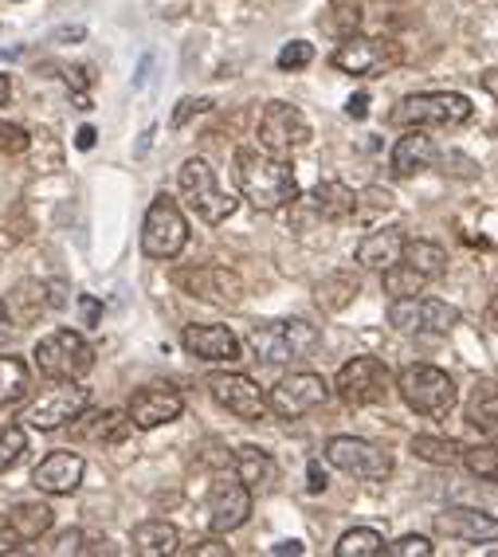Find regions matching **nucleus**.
<instances>
[{
  "instance_id": "f704fd0d",
  "label": "nucleus",
  "mask_w": 498,
  "mask_h": 557,
  "mask_svg": "<svg viewBox=\"0 0 498 557\" xmlns=\"http://www.w3.org/2000/svg\"><path fill=\"white\" fill-rule=\"evenodd\" d=\"M424 287H428V278L412 271L409 263L397 259L393 268H385V295H393V299H409V295H420Z\"/></svg>"
},
{
  "instance_id": "ea45409f",
  "label": "nucleus",
  "mask_w": 498,
  "mask_h": 557,
  "mask_svg": "<svg viewBox=\"0 0 498 557\" xmlns=\"http://www.w3.org/2000/svg\"><path fill=\"white\" fill-rule=\"evenodd\" d=\"M358 24H361V4H358V0H338V4H334V32L346 40V36H353V32H358Z\"/></svg>"
},
{
  "instance_id": "f8f14e48",
  "label": "nucleus",
  "mask_w": 498,
  "mask_h": 557,
  "mask_svg": "<svg viewBox=\"0 0 498 557\" xmlns=\"http://www.w3.org/2000/svg\"><path fill=\"white\" fill-rule=\"evenodd\" d=\"M400 44L393 40H377V36H346V40L334 48V55H329V63L338 71H346V75H361V79H369V75H381V71H389L400 63Z\"/></svg>"
},
{
  "instance_id": "de8ad7c7",
  "label": "nucleus",
  "mask_w": 498,
  "mask_h": 557,
  "mask_svg": "<svg viewBox=\"0 0 498 557\" xmlns=\"http://www.w3.org/2000/svg\"><path fill=\"white\" fill-rule=\"evenodd\" d=\"M478 87L487 90L490 99L498 102V67H490V71H483V75H478Z\"/></svg>"
},
{
  "instance_id": "864d4df0",
  "label": "nucleus",
  "mask_w": 498,
  "mask_h": 557,
  "mask_svg": "<svg viewBox=\"0 0 498 557\" xmlns=\"http://www.w3.org/2000/svg\"><path fill=\"white\" fill-rule=\"evenodd\" d=\"M271 554H302V542H279Z\"/></svg>"
},
{
  "instance_id": "1a4fd4ad",
  "label": "nucleus",
  "mask_w": 498,
  "mask_h": 557,
  "mask_svg": "<svg viewBox=\"0 0 498 557\" xmlns=\"http://www.w3.org/2000/svg\"><path fill=\"white\" fill-rule=\"evenodd\" d=\"M256 138H260V150L275 153V158H290V153L307 150L310 138H314V129H310L307 114H302L299 107L275 99V102L263 107L260 126H256Z\"/></svg>"
},
{
  "instance_id": "f3484780",
  "label": "nucleus",
  "mask_w": 498,
  "mask_h": 557,
  "mask_svg": "<svg viewBox=\"0 0 498 557\" xmlns=\"http://www.w3.org/2000/svg\"><path fill=\"white\" fill-rule=\"evenodd\" d=\"M209 393L220 408H228L239 420H263L267 417V393H263L248 373H212Z\"/></svg>"
},
{
  "instance_id": "f257e3e1",
  "label": "nucleus",
  "mask_w": 498,
  "mask_h": 557,
  "mask_svg": "<svg viewBox=\"0 0 498 557\" xmlns=\"http://www.w3.org/2000/svg\"><path fill=\"white\" fill-rule=\"evenodd\" d=\"M232 170H236V189L256 212H279L290 200H299V177L287 158H275L267 150H236Z\"/></svg>"
},
{
  "instance_id": "20e7f679",
  "label": "nucleus",
  "mask_w": 498,
  "mask_h": 557,
  "mask_svg": "<svg viewBox=\"0 0 498 557\" xmlns=\"http://www.w3.org/2000/svg\"><path fill=\"white\" fill-rule=\"evenodd\" d=\"M397 393L412 412L432 417V420L448 417L451 408L459 405L456 381L436 366H404L400 369V377H397Z\"/></svg>"
},
{
  "instance_id": "0eeeda50",
  "label": "nucleus",
  "mask_w": 498,
  "mask_h": 557,
  "mask_svg": "<svg viewBox=\"0 0 498 557\" xmlns=\"http://www.w3.org/2000/svg\"><path fill=\"white\" fill-rule=\"evenodd\" d=\"M177 185H180V197H185V205H189V209L197 212L204 224H224V220L239 209V200L228 197V193L216 185V173H212V165L204 158L185 161V165H180V173H177Z\"/></svg>"
},
{
  "instance_id": "e433bc0d",
  "label": "nucleus",
  "mask_w": 498,
  "mask_h": 557,
  "mask_svg": "<svg viewBox=\"0 0 498 557\" xmlns=\"http://www.w3.org/2000/svg\"><path fill=\"white\" fill-rule=\"evenodd\" d=\"M24 456H28V432H24V424L16 420V424H9V429L0 432V471L16 468Z\"/></svg>"
},
{
  "instance_id": "58836bf2",
  "label": "nucleus",
  "mask_w": 498,
  "mask_h": 557,
  "mask_svg": "<svg viewBox=\"0 0 498 557\" xmlns=\"http://www.w3.org/2000/svg\"><path fill=\"white\" fill-rule=\"evenodd\" d=\"M310 60H314V48H310L307 40H290L287 48L275 55V67H279V71H299V67H307Z\"/></svg>"
},
{
  "instance_id": "b1692460",
  "label": "nucleus",
  "mask_w": 498,
  "mask_h": 557,
  "mask_svg": "<svg viewBox=\"0 0 498 557\" xmlns=\"http://www.w3.org/2000/svg\"><path fill=\"white\" fill-rule=\"evenodd\" d=\"M432 161H436V146H432V138L420 126H409V134L397 138V146H393L389 170H393V177L409 181V177H416V173L432 170Z\"/></svg>"
},
{
  "instance_id": "c756f323",
  "label": "nucleus",
  "mask_w": 498,
  "mask_h": 557,
  "mask_svg": "<svg viewBox=\"0 0 498 557\" xmlns=\"http://www.w3.org/2000/svg\"><path fill=\"white\" fill-rule=\"evenodd\" d=\"M400 263H409L412 271H420L432 283V278H439L448 271V251L439 248V244H432V239H404Z\"/></svg>"
},
{
  "instance_id": "72a5a7b5",
  "label": "nucleus",
  "mask_w": 498,
  "mask_h": 557,
  "mask_svg": "<svg viewBox=\"0 0 498 557\" xmlns=\"http://www.w3.org/2000/svg\"><path fill=\"white\" fill-rule=\"evenodd\" d=\"M381 554H385V537L369 527L346 530L338 537V546H334V557H381Z\"/></svg>"
},
{
  "instance_id": "5fc2aeb1",
  "label": "nucleus",
  "mask_w": 498,
  "mask_h": 557,
  "mask_svg": "<svg viewBox=\"0 0 498 557\" xmlns=\"http://www.w3.org/2000/svg\"><path fill=\"white\" fill-rule=\"evenodd\" d=\"M87 32L83 28H63V32H55V40H83Z\"/></svg>"
},
{
  "instance_id": "bb28decb",
  "label": "nucleus",
  "mask_w": 498,
  "mask_h": 557,
  "mask_svg": "<svg viewBox=\"0 0 498 557\" xmlns=\"http://www.w3.org/2000/svg\"><path fill=\"white\" fill-rule=\"evenodd\" d=\"M232 468H236V479H239V483H244L248 491L267 487L271 479L279 475V468H275V459H271L263 448H256V444H244V448L232 451Z\"/></svg>"
},
{
  "instance_id": "603ef678",
  "label": "nucleus",
  "mask_w": 498,
  "mask_h": 557,
  "mask_svg": "<svg viewBox=\"0 0 498 557\" xmlns=\"http://www.w3.org/2000/svg\"><path fill=\"white\" fill-rule=\"evenodd\" d=\"M9 99H12V79L0 75V107H9Z\"/></svg>"
},
{
  "instance_id": "ddd939ff",
  "label": "nucleus",
  "mask_w": 498,
  "mask_h": 557,
  "mask_svg": "<svg viewBox=\"0 0 498 557\" xmlns=\"http://www.w3.org/2000/svg\"><path fill=\"white\" fill-rule=\"evenodd\" d=\"M173 283H177L185 295H192V299H200V302H212V307L232 310L244 302V278L228 268H216V263L173 271Z\"/></svg>"
},
{
  "instance_id": "39448f33",
  "label": "nucleus",
  "mask_w": 498,
  "mask_h": 557,
  "mask_svg": "<svg viewBox=\"0 0 498 557\" xmlns=\"http://www.w3.org/2000/svg\"><path fill=\"white\" fill-rule=\"evenodd\" d=\"M475 119V107H471L468 95L459 90H420L400 99V107L389 114L393 126H463V122Z\"/></svg>"
},
{
  "instance_id": "4468645a",
  "label": "nucleus",
  "mask_w": 498,
  "mask_h": 557,
  "mask_svg": "<svg viewBox=\"0 0 498 557\" xmlns=\"http://www.w3.org/2000/svg\"><path fill=\"white\" fill-rule=\"evenodd\" d=\"M329 397V385L319 377V373H287V377H279L275 385H271L267 393V408L275 412L279 420H299L307 417V412H314V408H322Z\"/></svg>"
},
{
  "instance_id": "dca6fc26",
  "label": "nucleus",
  "mask_w": 498,
  "mask_h": 557,
  "mask_svg": "<svg viewBox=\"0 0 498 557\" xmlns=\"http://www.w3.org/2000/svg\"><path fill=\"white\" fill-rule=\"evenodd\" d=\"M185 412V397L180 388H173L170 381H153V385L134 388L130 405H126V417H130L134 429H165L173 420H180Z\"/></svg>"
},
{
  "instance_id": "f03ea898",
  "label": "nucleus",
  "mask_w": 498,
  "mask_h": 557,
  "mask_svg": "<svg viewBox=\"0 0 498 557\" xmlns=\"http://www.w3.org/2000/svg\"><path fill=\"white\" fill-rule=\"evenodd\" d=\"M83 408H90V388L83 385V381H48V388H40V393L21 408L16 420H21L24 429L55 432V429H67Z\"/></svg>"
},
{
  "instance_id": "a878e982",
  "label": "nucleus",
  "mask_w": 498,
  "mask_h": 557,
  "mask_svg": "<svg viewBox=\"0 0 498 557\" xmlns=\"http://www.w3.org/2000/svg\"><path fill=\"white\" fill-rule=\"evenodd\" d=\"M134 554L141 557H170L180 549V534L173 522H161V518H150V522H138L130 534Z\"/></svg>"
},
{
  "instance_id": "79ce46f5",
  "label": "nucleus",
  "mask_w": 498,
  "mask_h": 557,
  "mask_svg": "<svg viewBox=\"0 0 498 557\" xmlns=\"http://www.w3.org/2000/svg\"><path fill=\"white\" fill-rule=\"evenodd\" d=\"M87 542L90 537L83 534V530H63V534L55 537V554H90Z\"/></svg>"
},
{
  "instance_id": "7ed1b4c3",
  "label": "nucleus",
  "mask_w": 498,
  "mask_h": 557,
  "mask_svg": "<svg viewBox=\"0 0 498 557\" xmlns=\"http://www.w3.org/2000/svg\"><path fill=\"white\" fill-rule=\"evenodd\" d=\"M32 361L48 381H83L95 369V349L79 330H51L36 342Z\"/></svg>"
},
{
  "instance_id": "473e14b6",
  "label": "nucleus",
  "mask_w": 498,
  "mask_h": 557,
  "mask_svg": "<svg viewBox=\"0 0 498 557\" xmlns=\"http://www.w3.org/2000/svg\"><path fill=\"white\" fill-rule=\"evenodd\" d=\"M409 451L416 459H424V463H432V468H451V463H459V444L456 440H444V436H412Z\"/></svg>"
},
{
  "instance_id": "9b49d317",
  "label": "nucleus",
  "mask_w": 498,
  "mask_h": 557,
  "mask_svg": "<svg viewBox=\"0 0 498 557\" xmlns=\"http://www.w3.org/2000/svg\"><path fill=\"white\" fill-rule=\"evenodd\" d=\"M326 463L353 479H365V483H385V479L393 475L389 451H381L377 444H369V440H361V436H329Z\"/></svg>"
},
{
  "instance_id": "a19ab883",
  "label": "nucleus",
  "mask_w": 498,
  "mask_h": 557,
  "mask_svg": "<svg viewBox=\"0 0 498 557\" xmlns=\"http://www.w3.org/2000/svg\"><path fill=\"white\" fill-rule=\"evenodd\" d=\"M393 557H432L436 554V546H432L428 537L424 534H404V537H397L393 546H385Z\"/></svg>"
},
{
  "instance_id": "7c9ffc66",
  "label": "nucleus",
  "mask_w": 498,
  "mask_h": 557,
  "mask_svg": "<svg viewBox=\"0 0 498 557\" xmlns=\"http://www.w3.org/2000/svg\"><path fill=\"white\" fill-rule=\"evenodd\" d=\"M32 388V369L24 358H12V354H0V405H16V400L28 397Z\"/></svg>"
},
{
  "instance_id": "2eb2a0df",
  "label": "nucleus",
  "mask_w": 498,
  "mask_h": 557,
  "mask_svg": "<svg viewBox=\"0 0 498 557\" xmlns=\"http://www.w3.org/2000/svg\"><path fill=\"white\" fill-rule=\"evenodd\" d=\"M389 326H397L400 334H448L459 326V310L439 299H393L389 302Z\"/></svg>"
},
{
  "instance_id": "cd10ccee",
  "label": "nucleus",
  "mask_w": 498,
  "mask_h": 557,
  "mask_svg": "<svg viewBox=\"0 0 498 557\" xmlns=\"http://www.w3.org/2000/svg\"><path fill=\"white\" fill-rule=\"evenodd\" d=\"M463 417L483 436H498V381H478L475 393L468 397Z\"/></svg>"
},
{
  "instance_id": "c9c22d12",
  "label": "nucleus",
  "mask_w": 498,
  "mask_h": 557,
  "mask_svg": "<svg viewBox=\"0 0 498 557\" xmlns=\"http://www.w3.org/2000/svg\"><path fill=\"white\" fill-rule=\"evenodd\" d=\"M463 468L471 471L475 479H487V483H498V448L495 444H475V448L459 451Z\"/></svg>"
},
{
  "instance_id": "4be33fe9",
  "label": "nucleus",
  "mask_w": 498,
  "mask_h": 557,
  "mask_svg": "<svg viewBox=\"0 0 498 557\" xmlns=\"http://www.w3.org/2000/svg\"><path fill=\"white\" fill-rule=\"evenodd\" d=\"M180 346L200 361H239V338L216 322H192L180 330Z\"/></svg>"
},
{
  "instance_id": "3c124183",
  "label": "nucleus",
  "mask_w": 498,
  "mask_h": 557,
  "mask_svg": "<svg viewBox=\"0 0 498 557\" xmlns=\"http://www.w3.org/2000/svg\"><path fill=\"white\" fill-rule=\"evenodd\" d=\"M12 338V322H9V307H4V299H0V342Z\"/></svg>"
},
{
  "instance_id": "8fccbe9b",
  "label": "nucleus",
  "mask_w": 498,
  "mask_h": 557,
  "mask_svg": "<svg viewBox=\"0 0 498 557\" xmlns=\"http://www.w3.org/2000/svg\"><path fill=\"white\" fill-rule=\"evenodd\" d=\"M310 491H314V495L326 491V471H322L319 463H310Z\"/></svg>"
},
{
  "instance_id": "a211bd4d",
  "label": "nucleus",
  "mask_w": 498,
  "mask_h": 557,
  "mask_svg": "<svg viewBox=\"0 0 498 557\" xmlns=\"http://www.w3.org/2000/svg\"><path fill=\"white\" fill-rule=\"evenodd\" d=\"M251 518V491L239 479L220 475L209 491V530L212 534H232Z\"/></svg>"
},
{
  "instance_id": "393cba45",
  "label": "nucleus",
  "mask_w": 498,
  "mask_h": 557,
  "mask_svg": "<svg viewBox=\"0 0 498 557\" xmlns=\"http://www.w3.org/2000/svg\"><path fill=\"white\" fill-rule=\"evenodd\" d=\"M404 239H409V236H404L400 228L369 232V236L358 244V251H353V259H358L361 268H369V271H385V268H393V263L400 259Z\"/></svg>"
},
{
  "instance_id": "6e6d98bb",
  "label": "nucleus",
  "mask_w": 498,
  "mask_h": 557,
  "mask_svg": "<svg viewBox=\"0 0 498 557\" xmlns=\"http://www.w3.org/2000/svg\"><path fill=\"white\" fill-rule=\"evenodd\" d=\"M487 319L498 326V290H495V299H490V307H487Z\"/></svg>"
},
{
  "instance_id": "6ab92c4d",
  "label": "nucleus",
  "mask_w": 498,
  "mask_h": 557,
  "mask_svg": "<svg viewBox=\"0 0 498 557\" xmlns=\"http://www.w3.org/2000/svg\"><path fill=\"white\" fill-rule=\"evenodd\" d=\"M436 534L468 546H490L498 542V518L478 507H444L436 515Z\"/></svg>"
},
{
  "instance_id": "09e8293b",
  "label": "nucleus",
  "mask_w": 498,
  "mask_h": 557,
  "mask_svg": "<svg viewBox=\"0 0 498 557\" xmlns=\"http://www.w3.org/2000/svg\"><path fill=\"white\" fill-rule=\"evenodd\" d=\"M95 141H99V129L95 126H83L79 134H75V146H79V150H95Z\"/></svg>"
},
{
  "instance_id": "a18cd8bd",
  "label": "nucleus",
  "mask_w": 498,
  "mask_h": 557,
  "mask_svg": "<svg viewBox=\"0 0 498 557\" xmlns=\"http://www.w3.org/2000/svg\"><path fill=\"white\" fill-rule=\"evenodd\" d=\"M79 314H83V322H87V326H99L102 307L95 299H87V295H83V299H79Z\"/></svg>"
},
{
  "instance_id": "412c9836",
  "label": "nucleus",
  "mask_w": 498,
  "mask_h": 557,
  "mask_svg": "<svg viewBox=\"0 0 498 557\" xmlns=\"http://www.w3.org/2000/svg\"><path fill=\"white\" fill-rule=\"evenodd\" d=\"M67 429H71V436L83 440V444H107V448H114V444H122V440L130 436L134 424H130V417H126V408H102V412L83 408Z\"/></svg>"
},
{
  "instance_id": "9d476101",
  "label": "nucleus",
  "mask_w": 498,
  "mask_h": 557,
  "mask_svg": "<svg viewBox=\"0 0 498 557\" xmlns=\"http://www.w3.org/2000/svg\"><path fill=\"white\" fill-rule=\"evenodd\" d=\"M334 388H338V397L346 400L349 408H373V405H385V400H389L393 373L385 369L381 358H353L338 369Z\"/></svg>"
},
{
  "instance_id": "6e6552de",
  "label": "nucleus",
  "mask_w": 498,
  "mask_h": 557,
  "mask_svg": "<svg viewBox=\"0 0 498 557\" xmlns=\"http://www.w3.org/2000/svg\"><path fill=\"white\" fill-rule=\"evenodd\" d=\"M189 244V220L170 193H158L141 220V251L150 259H177Z\"/></svg>"
},
{
  "instance_id": "c85d7f7f",
  "label": "nucleus",
  "mask_w": 498,
  "mask_h": 557,
  "mask_svg": "<svg viewBox=\"0 0 498 557\" xmlns=\"http://www.w3.org/2000/svg\"><path fill=\"white\" fill-rule=\"evenodd\" d=\"M353 205H358V193L341 185V181H322L319 189L310 193V209L319 212L322 220H346L353 216Z\"/></svg>"
},
{
  "instance_id": "c03bdc74",
  "label": "nucleus",
  "mask_w": 498,
  "mask_h": 557,
  "mask_svg": "<svg viewBox=\"0 0 498 557\" xmlns=\"http://www.w3.org/2000/svg\"><path fill=\"white\" fill-rule=\"evenodd\" d=\"M185 554H192V557H232V546H224V542H220V534H216V537H204V542H197V546H189Z\"/></svg>"
},
{
  "instance_id": "423d86ee",
  "label": "nucleus",
  "mask_w": 498,
  "mask_h": 557,
  "mask_svg": "<svg viewBox=\"0 0 498 557\" xmlns=\"http://www.w3.org/2000/svg\"><path fill=\"white\" fill-rule=\"evenodd\" d=\"M248 346H251V354L260 361H267V366H290V361H302L307 354H314L319 330L310 326L307 319L263 322V326L251 330Z\"/></svg>"
},
{
  "instance_id": "5701e85b",
  "label": "nucleus",
  "mask_w": 498,
  "mask_h": 557,
  "mask_svg": "<svg viewBox=\"0 0 498 557\" xmlns=\"http://www.w3.org/2000/svg\"><path fill=\"white\" fill-rule=\"evenodd\" d=\"M55 515H51L48 503H16L0 515V542L9 546H24V542H40L51 530Z\"/></svg>"
},
{
  "instance_id": "4c0bfd02",
  "label": "nucleus",
  "mask_w": 498,
  "mask_h": 557,
  "mask_svg": "<svg viewBox=\"0 0 498 557\" xmlns=\"http://www.w3.org/2000/svg\"><path fill=\"white\" fill-rule=\"evenodd\" d=\"M32 146V134L16 122H0V153H9V158H21L28 153Z\"/></svg>"
},
{
  "instance_id": "2f4dec72",
  "label": "nucleus",
  "mask_w": 498,
  "mask_h": 557,
  "mask_svg": "<svg viewBox=\"0 0 498 557\" xmlns=\"http://www.w3.org/2000/svg\"><path fill=\"white\" fill-rule=\"evenodd\" d=\"M358 290H361V287H358V278L349 275V271H338V275L322 278L314 295H319V307H322V310H346L349 302L358 299Z\"/></svg>"
},
{
  "instance_id": "37998d69",
  "label": "nucleus",
  "mask_w": 498,
  "mask_h": 557,
  "mask_svg": "<svg viewBox=\"0 0 498 557\" xmlns=\"http://www.w3.org/2000/svg\"><path fill=\"white\" fill-rule=\"evenodd\" d=\"M204 110H212V99H180L173 110V126H185L192 114H204Z\"/></svg>"
},
{
  "instance_id": "aec40b11",
  "label": "nucleus",
  "mask_w": 498,
  "mask_h": 557,
  "mask_svg": "<svg viewBox=\"0 0 498 557\" xmlns=\"http://www.w3.org/2000/svg\"><path fill=\"white\" fill-rule=\"evenodd\" d=\"M83 475H87V459L75 456V451H51L48 459L36 463L32 471V487L43 491V495H75L83 487Z\"/></svg>"
},
{
  "instance_id": "49530a36",
  "label": "nucleus",
  "mask_w": 498,
  "mask_h": 557,
  "mask_svg": "<svg viewBox=\"0 0 498 557\" xmlns=\"http://www.w3.org/2000/svg\"><path fill=\"white\" fill-rule=\"evenodd\" d=\"M346 114H349V119H365V114H369V95H353V99L346 102Z\"/></svg>"
}]
</instances>
